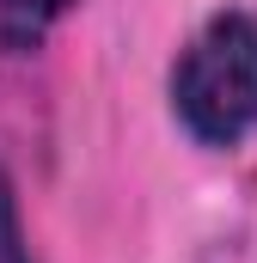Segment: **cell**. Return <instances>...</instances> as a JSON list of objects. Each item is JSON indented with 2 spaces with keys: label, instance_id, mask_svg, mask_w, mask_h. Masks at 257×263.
<instances>
[{
  "label": "cell",
  "instance_id": "obj_1",
  "mask_svg": "<svg viewBox=\"0 0 257 263\" xmlns=\"http://www.w3.org/2000/svg\"><path fill=\"white\" fill-rule=\"evenodd\" d=\"M178 129L196 147L233 153L257 135V12L221 6L190 31L166 73Z\"/></svg>",
  "mask_w": 257,
  "mask_h": 263
},
{
  "label": "cell",
  "instance_id": "obj_2",
  "mask_svg": "<svg viewBox=\"0 0 257 263\" xmlns=\"http://www.w3.org/2000/svg\"><path fill=\"white\" fill-rule=\"evenodd\" d=\"M80 0H0V49L6 55H31L49 43V31L62 25Z\"/></svg>",
  "mask_w": 257,
  "mask_h": 263
},
{
  "label": "cell",
  "instance_id": "obj_3",
  "mask_svg": "<svg viewBox=\"0 0 257 263\" xmlns=\"http://www.w3.org/2000/svg\"><path fill=\"white\" fill-rule=\"evenodd\" d=\"M0 263H37L31 233H25V208H19V190H12L6 165H0Z\"/></svg>",
  "mask_w": 257,
  "mask_h": 263
}]
</instances>
